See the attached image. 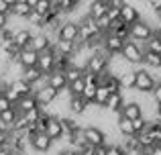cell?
Returning <instances> with one entry per match:
<instances>
[{"instance_id": "obj_1", "label": "cell", "mask_w": 161, "mask_h": 155, "mask_svg": "<svg viewBox=\"0 0 161 155\" xmlns=\"http://www.w3.org/2000/svg\"><path fill=\"white\" fill-rule=\"evenodd\" d=\"M108 61L110 57L104 51H96L88 57L86 65H84V74H90V76H102L108 69Z\"/></svg>"}, {"instance_id": "obj_2", "label": "cell", "mask_w": 161, "mask_h": 155, "mask_svg": "<svg viewBox=\"0 0 161 155\" xmlns=\"http://www.w3.org/2000/svg\"><path fill=\"white\" fill-rule=\"evenodd\" d=\"M155 84H157V78L149 72V69H135V90L141 92V94H153Z\"/></svg>"}, {"instance_id": "obj_3", "label": "cell", "mask_w": 161, "mask_h": 155, "mask_svg": "<svg viewBox=\"0 0 161 155\" xmlns=\"http://www.w3.org/2000/svg\"><path fill=\"white\" fill-rule=\"evenodd\" d=\"M153 33H155V29L151 27L149 23H145V20L141 19V20H137L135 25H130V27H129V39L135 41L137 45L141 43V41H143V43H147V41L153 37Z\"/></svg>"}, {"instance_id": "obj_4", "label": "cell", "mask_w": 161, "mask_h": 155, "mask_svg": "<svg viewBox=\"0 0 161 155\" xmlns=\"http://www.w3.org/2000/svg\"><path fill=\"white\" fill-rule=\"evenodd\" d=\"M55 41H69V43H78V20L65 19L55 31Z\"/></svg>"}, {"instance_id": "obj_5", "label": "cell", "mask_w": 161, "mask_h": 155, "mask_svg": "<svg viewBox=\"0 0 161 155\" xmlns=\"http://www.w3.org/2000/svg\"><path fill=\"white\" fill-rule=\"evenodd\" d=\"M120 57L129 65L143 64V49H141V45H137L135 41H130V39L125 41V43H122V49H120Z\"/></svg>"}, {"instance_id": "obj_6", "label": "cell", "mask_w": 161, "mask_h": 155, "mask_svg": "<svg viewBox=\"0 0 161 155\" xmlns=\"http://www.w3.org/2000/svg\"><path fill=\"white\" fill-rule=\"evenodd\" d=\"M82 135H84V139H86V145L92 147V149L104 147V145H106V135H104V131L100 127H96V125L82 127Z\"/></svg>"}, {"instance_id": "obj_7", "label": "cell", "mask_w": 161, "mask_h": 155, "mask_svg": "<svg viewBox=\"0 0 161 155\" xmlns=\"http://www.w3.org/2000/svg\"><path fill=\"white\" fill-rule=\"evenodd\" d=\"M96 37H100L98 29H96V23L92 19H88V16H84L82 20H78V43H88V41L96 39Z\"/></svg>"}, {"instance_id": "obj_8", "label": "cell", "mask_w": 161, "mask_h": 155, "mask_svg": "<svg viewBox=\"0 0 161 155\" xmlns=\"http://www.w3.org/2000/svg\"><path fill=\"white\" fill-rule=\"evenodd\" d=\"M137 20H141V12L137 10V6H135V4L125 2L120 6V10H118V23L130 27V25H135Z\"/></svg>"}, {"instance_id": "obj_9", "label": "cell", "mask_w": 161, "mask_h": 155, "mask_svg": "<svg viewBox=\"0 0 161 155\" xmlns=\"http://www.w3.org/2000/svg\"><path fill=\"white\" fill-rule=\"evenodd\" d=\"M37 69H39L43 76H49V74L55 69V55H53V49H47V51L39 53L37 55Z\"/></svg>"}, {"instance_id": "obj_10", "label": "cell", "mask_w": 161, "mask_h": 155, "mask_svg": "<svg viewBox=\"0 0 161 155\" xmlns=\"http://www.w3.org/2000/svg\"><path fill=\"white\" fill-rule=\"evenodd\" d=\"M29 145H31L37 153H47V151H51L53 141L49 139L45 133H33L31 139H29Z\"/></svg>"}, {"instance_id": "obj_11", "label": "cell", "mask_w": 161, "mask_h": 155, "mask_svg": "<svg viewBox=\"0 0 161 155\" xmlns=\"http://www.w3.org/2000/svg\"><path fill=\"white\" fill-rule=\"evenodd\" d=\"M118 116H122V119H126V120H137V119H141L143 116V106H141V102H137V100H129V102H125L122 104V108H120V114Z\"/></svg>"}, {"instance_id": "obj_12", "label": "cell", "mask_w": 161, "mask_h": 155, "mask_svg": "<svg viewBox=\"0 0 161 155\" xmlns=\"http://www.w3.org/2000/svg\"><path fill=\"white\" fill-rule=\"evenodd\" d=\"M29 49H33L35 53H43V51H47V49H53V41L49 39L45 33H33Z\"/></svg>"}, {"instance_id": "obj_13", "label": "cell", "mask_w": 161, "mask_h": 155, "mask_svg": "<svg viewBox=\"0 0 161 155\" xmlns=\"http://www.w3.org/2000/svg\"><path fill=\"white\" fill-rule=\"evenodd\" d=\"M33 96H35V100H37V106H39V108H45V106H49V104H51L59 94H57L55 90H51V88L45 84V86L39 88V90H37Z\"/></svg>"}, {"instance_id": "obj_14", "label": "cell", "mask_w": 161, "mask_h": 155, "mask_svg": "<svg viewBox=\"0 0 161 155\" xmlns=\"http://www.w3.org/2000/svg\"><path fill=\"white\" fill-rule=\"evenodd\" d=\"M108 8H110L108 0H94V2H88V14L86 16L92 19V20H98L108 12Z\"/></svg>"}, {"instance_id": "obj_15", "label": "cell", "mask_w": 161, "mask_h": 155, "mask_svg": "<svg viewBox=\"0 0 161 155\" xmlns=\"http://www.w3.org/2000/svg\"><path fill=\"white\" fill-rule=\"evenodd\" d=\"M45 84H47L51 90H55L57 94H61V92L67 88V82H65V76H63V72H57V69H53L49 76H45Z\"/></svg>"}, {"instance_id": "obj_16", "label": "cell", "mask_w": 161, "mask_h": 155, "mask_svg": "<svg viewBox=\"0 0 161 155\" xmlns=\"http://www.w3.org/2000/svg\"><path fill=\"white\" fill-rule=\"evenodd\" d=\"M37 55H39V53H35L33 49L25 47V49H20V51H19V55H16V64H19L23 69L35 68V65H37Z\"/></svg>"}, {"instance_id": "obj_17", "label": "cell", "mask_w": 161, "mask_h": 155, "mask_svg": "<svg viewBox=\"0 0 161 155\" xmlns=\"http://www.w3.org/2000/svg\"><path fill=\"white\" fill-rule=\"evenodd\" d=\"M31 39H33V31H31V29H16L14 35H12V45L20 51V49L29 47Z\"/></svg>"}, {"instance_id": "obj_18", "label": "cell", "mask_w": 161, "mask_h": 155, "mask_svg": "<svg viewBox=\"0 0 161 155\" xmlns=\"http://www.w3.org/2000/svg\"><path fill=\"white\" fill-rule=\"evenodd\" d=\"M43 133L53 141V143L59 141V139H63V129H61V123H59L57 116H51V119H49V123H47V127H45Z\"/></svg>"}, {"instance_id": "obj_19", "label": "cell", "mask_w": 161, "mask_h": 155, "mask_svg": "<svg viewBox=\"0 0 161 155\" xmlns=\"http://www.w3.org/2000/svg\"><path fill=\"white\" fill-rule=\"evenodd\" d=\"M67 106H69L71 114L82 116V114H86V112H88V108H90L92 104H88L86 100L82 98V96H69V102H67Z\"/></svg>"}, {"instance_id": "obj_20", "label": "cell", "mask_w": 161, "mask_h": 155, "mask_svg": "<svg viewBox=\"0 0 161 155\" xmlns=\"http://www.w3.org/2000/svg\"><path fill=\"white\" fill-rule=\"evenodd\" d=\"M122 104H125V96H122V92H112V94L108 96L106 104H104V110H110V112H114V114H120Z\"/></svg>"}, {"instance_id": "obj_21", "label": "cell", "mask_w": 161, "mask_h": 155, "mask_svg": "<svg viewBox=\"0 0 161 155\" xmlns=\"http://www.w3.org/2000/svg\"><path fill=\"white\" fill-rule=\"evenodd\" d=\"M8 88H10L12 92H14L19 98H25V96H33V88L29 86L27 82H23V80H10V84H8Z\"/></svg>"}, {"instance_id": "obj_22", "label": "cell", "mask_w": 161, "mask_h": 155, "mask_svg": "<svg viewBox=\"0 0 161 155\" xmlns=\"http://www.w3.org/2000/svg\"><path fill=\"white\" fill-rule=\"evenodd\" d=\"M12 108L16 110V114H25V112L33 110V108H39V106H37L35 96H25V98H19V102H16Z\"/></svg>"}, {"instance_id": "obj_23", "label": "cell", "mask_w": 161, "mask_h": 155, "mask_svg": "<svg viewBox=\"0 0 161 155\" xmlns=\"http://www.w3.org/2000/svg\"><path fill=\"white\" fill-rule=\"evenodd\" d=\"M53 53L55 55H63V57H71L75 53V43H69V41H55Z\"/></svg>"}, {"instance_id": "obj_24", "label": "cell", "mask_w": 161, "mask_h": 155, "mask_svg": "<svg viewBox=\"0 0 161 155\" xmlns=\"http://www.w3.org/2000/svg\"><path fill=\"white\" fill-rule=\"evenodd\" d=\"M29 12H31V8H29L27 0H12L10 2V12H8V14L19 16V19H27Z\"/></svg>"}, {"instance_id": "obj_25", "label": "cell", "mask_w": 161, "mask_h": 155, "mask_svg": "<svg viewBox=\"0 0 161 155\" xmlns=\"http://www.w3.org/2000/svg\"><path fill=\"white\" fill-rule=\"evenodd\" d=\"M20 80H23V82H27L29 86L33 88L35 84H39L41 80H45V76H43V74H41L37 68H29V69H23V74H20Z\"/></svg>"}, {"instance_id": "obj_26", "label": "cell", "mask_w": 161, "mask_h": 155, "mask_svg": "<svg viewBox=\"0 0 161 155\" xmlns=\"http://www.w3.org/2000/svg\"><path fill=\"white\" fill-rule=\"evenodd\" d=\"M116 129H118V133H120L125 139H129V137H135L133 123H130V120H126V119H122V116H118V120H116Z\"/></svg>"}, {"instance_id": "obj_27", "label": "cell", "mask_w": 161, "mask_h": 155, "mask_svg": "<svg viewBox=\"0 0 161 155\" xmlns=\"http://www.w3.org/2000/svg\"><path fill=\"white\" fill-rule=\"evenodd\" d=\"M143 65H147V68H151V69H161V55L143 51Z\"/></svg>"}, {"instance_id": "obj_28", "label": "cell", "mask_w": 161, "mask_h": 155, "mask_svg": "<svg viewBox=\"0 0 161 155\" xmlns=\"http://www.w3.org/2000/svg\"><path fill=\"white\" fill-rule=\"evenodd\" d=\"M108 96H110V92L104 86H100V84H98V86H96V94H94V102H92V104H96L98 108H104Z\"/></svg>"}, {"instance_id": "obj_29", "label": "cell", "mask_w": 161, "mask_h": 155, "mask_svg": "<svg viewBox=\"0 0 161 155\" xmlns=\"http://www.w3.org/2000/svg\"><path fill=\"white\" fill-rule=\"evenodd\" d=\"M57 2H59V14H61L63 19H65L67 14H71V12L80 6V2H75V0H57Z\"/></svg>"}, {"instance_id": "obj_30", "label": "cell", "mask_w": 161, "mask_h": 155, "mask_svg": "<svg viewBox=\"0 0 161 155\" xmlns=\"http://www.w3.org/2000/svg\"><path fill=\"white\" fill-rule=\"evenodd\" d=\"M84 88H86V80H84V76H82V78H78V80H75V82L67 84V88H65V90L69 92V96H82Z\"/></svg>"}, {"instance_id": "obj_31", "label": "cell", "mask_w": 161, "mask_h": 155, "mask_svg": "<svg viewBox=\"0 0 161 155\" xmlns=\"http://www.w3.org/2000/svg\"><path fill=\"white\" fill-rule=\"evenodd\" d=\"M145 51L155 53V55H161V39L155 35V33H153V37H151V39L145 43Z\"/></svg>"}, {"instance_id": "obj_32", "label": "cell", "mask_w": 161, "mask_h": 155, "mask_svg": "<svg viewBox=\"0 0 161 155\" xmlns=\"http://www.w3.org/2000/svg\"><path fill=\"white\" fill-rule=\"evenodd\" d=\"M118 82H120V90H129V88L135 86V69H129V72H125L120 78H118Z\"/></svg>"}, {"instance_id": "obj_33", "label": "cell", "mask_w": 161, "mask_h": 155, "mask_svg": "<svg viewBox=\"0 0 161 155\" xmlns=\"http://www.w3.org/2000/svg\"><path fill=\"white\" fill-rule=\"evenodd\" d=\"M63 76H65V82H67V84H71V82H75L78 78H82L84 72H82L80 68H74V65H69V68L63 72Z\"/></svg>"}, {"instance_id": "obj_34", "label": "cell", "mask_w": 161, "mask_h": 155, "mask_svg": "<svg viewBox=\"0 0 161 155\" xmlns=\"http://www.w3.org/2000/svg\"><path fill=\"white\" fill-rule=\"evenodd\" d=\"M147 129H149V120H145L143 116H141V119H137V120H133V131H135V137L141 135V133H145Z\"/></svg>"}, {"instance_id": "obj_35", "label": "cell", "mask_w": 161, "mask_h": 155, "mask_svg": "<svg viewBox=\"0 0 161 155\" xmlns=\"http://www.w3.org/2000/svg\"><path fill=\"white\" fill-rule=\"evenodd\" d=\"M94 94H96V86L94 84H86V88H84V92H82V98L86 100L88 104H92L94 102ZM94 106V104H92Z\"/></svg>"}, {"instance_id": "obj_36", "label": "cell", "mask_w": 161, "mask_h": 155, "mask_svg": "<svg viewBox=\"0 0 161 155\" xmlns=\"http://www.w3.org/2000/svg\"><path fill=\"white\" fill-rule=\"evenodd\" d=\"M106 147V155H122V147L116 143H110V145H104Z\"/></svg>"}, {"instance_id": "obj_37", "label": "cell", "mask_w": 161, "mask_h": 155, "mask_svg": "<svg viewBox=\"0 0 161 155\" xmlns=\"http://www.w3.org/2000/svg\"><path fill=\"white\" fill-rule=\"evenodd\" d=\"M151 96H153L155 102H161V78L157 80V84H155V90H153V94H151Z\"/></svg>"}, {"instance_id": "obj_38", "label": "cell", "mask_w": 161, "mask_h": 155, "mask_svg": "<svg viewBox=\"0 0 161 155\" xmlns=\"http://www.w3.org/2000/svg\"><path fill=\"white\" fill-rule=\"evenodd\" d=\"M10 12V0H0V14H8Z\"/></svg>"}, {"instance_id": "obj_39", "label": "cell", "mask_w": 161, "mask_h": 155, "mask_svg": "<svg viewBox=\"0 0 161 155\" xmlns=\"http://www.w3.org/2000/svg\"><path fill=\"white\" fill-rule=\"evenodd\" d=\"M8 108H12V104H10V102H8V100H6V98H4V96H2V94H0V114H2V112H4V110H8Z\"/></svg>"}, {"instance_id": "obj_40", "label": "cell", "mask_w": 161, "mask_h": 155, "mask_svg": "<svg viewBox=\"0 0 161 155\" xmlns=\"http://www.w3.org/2000/svg\"><path fill=\"white\" fill-rule=\"evenodd\" d=\"M122 155H145V151H143V149H139V147H133V149H125Z\"/></svg>"}, {"instance_id": "obj_41", "label": "cell", "mask_w": 161, "mask_h": 155, "mask_svg": "<svg viewBox=\"0 0 161 155\" xmlns=\"http://www.w3.org/2000/svg\"><path fill=\"white\" fill-rule=\"evenodd\" d=\"M8 147V133H2L0 131V149Z\"/></svg>"}, {"instance_id": "obj_42", "label": "cell", "mask_w": 161, "mask_h": 155, "mask_svg": "<svg viewBox=\"0 0 161 155\" xmlns=\"http://www.w3.org/2000/svg\"><path fill=\"white\" fill-rule=\"evenodd\" d=\"M145 155H161V145H153L149 151H145Z\"/></svg>"}, {"instance_id": "obj_43", "label": "cell", "mask_w": 161, "mask_h": 155, "mask_svg": "<svg viewBox=\"0 0 161 155\" xmlns=\"http://www.w3.org/2000/svg\"><path fill=\"white\" fill-rule=\"evenodd\" d=\"M90 155H106V147H96V149H90Z\"/></svg>"}, {"instance_id": "obj_44", "label": "cell", "mask_w": 161, "mask_h": 155, "mask_svg": "<svg viewBox=\"0 0 161 155\" xmlns=\"http://www.w3.org/2000/svg\"><path fill=\"white\" fill-rule=\"evenodd\" d=\"M8 27V14H0V31Z\"/></svg>"}, {"instance_id": "obj_45", "label": "cell", "mask_w": 161, "mask_h": 155, "mask_svg": "<svg viewBox=\"0 0 161 155\" xmlns=\"http://www.w3.org/2000/svg\"><path fill=\"white\" fill-rule=\"evenodd\" d=\"M55 155H78V153H75L74 149H61V151H57Z\"/></svg>"}, {"instance_id": "obj_46", "label": "cell", "mask_w": 161, "mask_h": 155, "mask_svg": "<svg viewBox=\"0 0 161 155\" xmlns=\"http://www.w3.org/2000/svg\"><path fill=\"white\" fill-rule=\"evenodd\" d=\"M155 116L161 120V102H157V106H155Z\"/></svg>"}, {"instance_id": "obj_47", "label": "cell", "mask_w": 161, "mask_h": 155, "mask_svg": "<svg viewBox=\"0 0 161 155\" xmlns=\"http://www.w3.org/2000/svg\"><path fill=\"white\" fill-rule=\"evenodd\" d=\"M90 149H92V147H88L86 151H82V153H78V155H90Z\"/></svg>"}]
</instances>
